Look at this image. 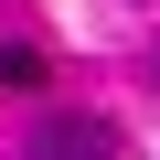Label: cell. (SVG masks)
Returning a JSON list of instances; mask_svg holds the SVG:
<instances>
[{
    "instance_id": "1",
    "label": "cell",
    "mask_w": 160,
    "mask_h": 160,
    "mask_svg": "<svg viewBox=\"0 0 160 160\" xmlns=\"http://www.w3.org/2000/svg\"><path fill=\"white\" fill-rule=\"evenodd\" d=\"M32 160H118V139H107L96 118H43V128H32Z\"/></svg>"
},
{
    "instance_id": "2",
    "label": "cell",
    "mask_w": 160,
    "mask_h": 160,
    "mask_svg": "<svg viewBox=\"0 0 160 160\" xmlns=\"http://www.w3.org/2000/svg\"><path fill=\"white\" fill-rule=\"evenodd\" d=\"M0 86L32 96V86H43V53H32V43H0Z\"/></svg>"
}]
</instances>
